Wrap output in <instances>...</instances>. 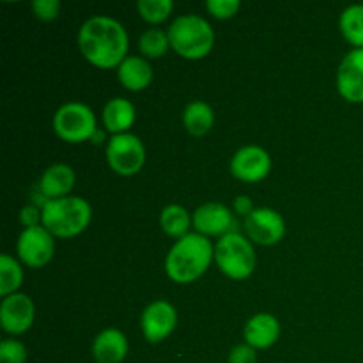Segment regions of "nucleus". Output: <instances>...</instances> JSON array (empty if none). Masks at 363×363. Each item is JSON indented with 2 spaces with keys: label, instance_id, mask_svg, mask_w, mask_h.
I'll return each instance as SVG.
<instances>
[{
  "label": "nucleus",
  "instance_id": "nucleus-1",
  "mask_svg": "<svg viewBox=\"0 0 363 363\" xmlns=\"http://www.w3.org/2000/svg\"><path fill=\"white\" fill-rule=\"evenodd\" d=\"M77 41L82 57L98 69H117L130 50V35L124 25L105 14L85 20L78 28Z\"/></svg>",
  "mask_w": 363,
  "mask_h": 363
},
{
  "label": "nucleus",
  "instance_id": "nucleus-2",
  "mask_svg": "<svg viewBox=\"0 0 363 363\" xmlns=\"http://www.w3.org/2000/svg\"><path fill=\"white\" fill-rule=\"evenodd\" d=\"M213 261L215 247L211 240L197 233H190L170 247L163 268L174 284L186 286L204 277Z\"/></svg>",
  "mask_w": 363,
  "mask_h": 363
},
{
  "label": "nucleus",
  "instance_id": "nucleus-3",
  "mask_svg": "<svg viewBox=\"0 0 363 363\" xmlns=\"http://www.w3.org/2000/svg\"><path fill=\"white\" fill-rule=\"evenodd\" d=\"M43 227L55 236V240H69L80 236L92 222V208L84 197H69L46 201L41 206Z\"/></svg>",
  "mask_w": 363,
  "mask_h": 363
},
{
  "label": "nucleus",
  "instance_id": "nucleus-4",
  "mask_svg": "<svg viewBox=\"0 0 363 363\" xmlns=\"http://www.w3.org/2000/svg\"><path fill=\"white\" fill-rule=\"evenodd\" d=\"M170 48L184 60H202L215 48V30L199 14L177 16L169 27Z\"/></svg>",
  "mask_w": 363,
  "mask_h": 363
},
{
  "label": "nucleus",
  "instance_id": "nucleus-5",
  "mask_svg": "<svg viewBox=\"0 0 363 363\" xmlns=\"http://www.w3.org/2000/svg\"><path fill=\"white\" fill-rule=\"evenodd\" d=\"M215 264L230 280H247L257 268L255 247L241 233H229L215 243Z\"/></svg>",
  "mask_w": 363,
  "mask_h": 363
},
{
  "label": "nucleus",
  "instance_id": "nucleus-6",
  "mask_svg": "<svg viewBox=\"0 0 363 363\" xmlns=\"http://www.w3.org/2000/svg\"><path fill=\"white\" fill-rule=\"evenodd\" d=\"M52 128L60 140L67 144L91 142L92 135L98 130V119L94 110L82 101L64 103L53 113Z\"/></svg>",
  "mask_w": 363,
  "mask_h": 363
},
{
  "label": "nucleus",
  "instance_id": "nucleus-7",
  "mask_svg": "<svg viewBox=\"0 0 363 363\" xmlns=\"http://www.w3.org/2000/svg\"><path fill=\"white\" fill-rule=\"evenodd\" d=\"M105 158L110 170L121 177L137 176L145 165V145L135 133L113 135L105 147Z\"/></svg>",
  "mask_w": 363,
  "mask_h": 363
},
{
  "label": "nucleus",
  "instance_id": "nucleus-8",
  "mask_svg": "<svg viewBox=\"0 0 363 363\" xmlns=\"http://www.w3.org/2000/svg\"><path fill=\"white\" fill-rule=\"evenodd\" d=\"M16 255L18 261L28 268H43L55 255V236L43 225L23 229L16 241Z\"/></svg>",
  "mask_w": 363,
  "mask_h": 363
},
{
  "label": "nucleus",
  "instance_id": "nucleus-9",
  "mask_svg": "<svg viewBox=\"0 0 363 363\" xmlns=\"http://www.w3.org/2000/svg\"><path fill=\"white\" fill-rule=\"evenodd\" d=\"M245 236L259 247H275L286 236V220L272 208H255L243 220Z\"/></svg>",
  "mask_w": 363,
  "mask_h": 363
},
{
  "label": "nucleus",
  "instance_id": "nucleus-10",
  "mask_svg": "<svg viewBox=\"0 0 363 363\" xmlns=\"http://www.w3.org/2000/svg\"><path fill=\"white\" fill-rule=\"evenodd\" d=\"M272 156L261 145H245L230 158V174L241 183H261L272 172Z\"/></svg>",
  "mask_w": 363,
  "mask_h": 363
},
{
  "label": "nucleus",
  "instance_id": "nucleus-11",
  "mask_svg": "<svg viewBox=\"0 0 363 363\" xmlns=\"http://www.w3.org/2000/svg\"><path fill=\"white\" fill-rule=\"evenodd\" d=\"M177 326V311L170 301L156 300L144 308L140 330L149 344H160L169 339Z\"/></svg>",
  "mask_w": 363,
  "mask_h": 363
},
{
  "label": "nucleus",
  "instance_id": "nucleus-12",
  "mask_svg": "<svg viewBox=\"0 0 363 363\" xmlns=\"http://www.w3.org/2000/svg\"><path fill=\"white\" fill-rule=\"evenodd\" d=\"M35 319L34 301L23 293L2 298L0 303V326L7 335H23L32 328Z\"/></svg>",
  "mask_w": 363,
  "mask_h": 363
},
{
  "label": "nucleus",
  "instance_id": "nucleus-13",
  "mask_svg": "<svg viewBox=\"0 0 363 363\" xmlns=\"http://www.w3.org/2000/svg\"><path fill=\"white\" fill-rule=\"evenodd\" d=\"M337 92L353 105L363 103V48H353L346 53L337 67Z\"/></svg>",
  "mask_w": 363,
  "mask_h": 363
},
{
  "label": "nucleus",
  "instance_id": "nucleus-14",
  "mask_svg": "<svg viewBox=\"0 0 363 363\" xmlns=\"http://www.w3.org/2000/svg\"><path fill=\"white\" fill-rule=\"evenodd\" d=\"M195 233L206 238H223L229 233H238L234 230V213L222 202H206L201 204L194 213Z\"/></svg>",
  "mask_w": 363,
  "mask_h": 363
},
{
  "label": "nucleus",
  "instance_id": "nucleus-15",
  "mask_svg": "<svg viewBox=\"0 0 363 363\" xmlns=\"http://www.w3.org/2000/svg\"><path fill=\"white\" fill-rule=\"evenodd\" d=\"M282 333L280 321L269 312H257L252 315L243 326L245 344L254 347L255 351L269 350L277 344Z\"/></svg>",
  "mask_w": 363,
  "mask_h": 363
},
{
  "label": "nucleus",
  "instance_id": "nucleus-16",
  "mask_svg": "<svg viewBox=\"0 0 363 363\" xmlns=\"http://www.w3.org/2000/svg\"><path fill=\"white\" fill-rule=\"evenodd\" d=\"M91 351L96 363H123L130 351V344L119 328H105L94 337Z\"/></svg>",
  "mask_w": 363,
  "mask_h": 363
},
{
  "label": "nucleus",
  "instance_id": "nucleus-17",
  "mask_svg": "<svg viewBox=\"0 0 363 363\" xmlns=\"http://www.w3.org/2000/svg\"><path fill=\"white\" fill-rule=\"evenodd\" d=\"M74 183H77V174H74L73 167H69L67 163H53L41 174L39 191L45 201L69 197Z\"/></svg>",
  "mask_w": 363,
  "mask_h": 363
},
{
  "label": "nucleus",
  "instance_id": "nucleus-18",
  "mask_svg": "<svg viewBox=\"0 0 363 363\" xmlns=\"http://www.w3.org/2000/svg\"><path fill=\"white\" fill-rule=\"evenodd\" d=\"M135 121H137V110H135V105L130 99L121 98L119 96V98L108 99L106 105L103 106V130H106V133H108L110 137H113V135L130 133Z\"/></svg>",
  "mask_w": 363,
  "mask_h": 363
},
{
  "label": "nucleus",
  "instance_id": "nucleus-19",
  "mask_svg": "<svg viewBox=\"0 0 363 363\" xmlns=\"http://www.w3.org/2000/svg\"><path fill=\"white\" fill-rule=\"evenodd\" d=\"M155 71L151 62L142 55H128L117 67V80L126 91L142 92L152 84Z\"/></svg>",
  "mask_w": 363,
  "mask_h": 363
},
{
  "label": "nucleus",
  "instance_id": "nucleus-20",
  "mask_svg": "<svg viewBox=\"0 0 363 363\" xmlns=\"http://www.w3.org/2000/svg\"><path fill=\"white\" fill-rule=\"evenodd\" d=\"M183 126L191 137H206L215 126V110L202 99L190 101L183 110Z\"/></svg>",
  "mask_w": 363,
  "mask_h": 363
},
{
  "label": "nucleus",
  "instance_id": "nucleus-21",
  "mask_svg": "<svg viewBox=\"0 0 363 363\" xmlns=\"http://www.w3.org/2000/svg\"><path fill=\"white\" fill-rule=\"evenodd\" d=\"M160 227L163 233L174 240H181L186 234H190V229L194 227L190 211L181 204H169L160 213Z\"/></svg>",
  "mask_w": 363,
  "mask_h": 363
},
{
  "label": "nucleus",
  "instance_id": "nucleus-22",
  "mask_svg": "<svg viewBox=\"0 0 363 363\" xmlns=\"http://www.w3.org/2000/svg\"><path fill=\"white\" fill-rule=\"evenodd\" d=\"M339 30L353 48H363V4L347 6L340 13Z\"/></svg>",
  "mask_w": 363,
  "mask_h": 363
},
{
  "label": "nucleus",
  "instance_id": "nucleus-23",
  "mask_svg": "<svg viewBox=\"0 0 363 363\" xmlns=\"http://www.w3.org/2000/svg\"><path fill=\"white\" fill-rule=\"evenodd\" d=\"M169 50V32L162 30V28L158 27L147 28V30L142 32V35L138 38V52H140L142 57L147 60L162 59V57L167 55Z\"/></svg>",
  "mask_w": 363,
  "mask_h": 363
},
{
  "label": "nucleus",
  "instance_id": "nucleus-24",
  "mask_svg": "<svg viewBox=\"0 0 363 363\" xmlns=\"http://www.w3.org/2000/svg\"><path fill=\"white\" fill-rule=\"evenodd\" d=\"M23 284V268L18 259L13 255H0V296L6 298L18 293Z\"/></svg>",
  "mask_w": 363,
  "mask_h": 363
},
{
  "label": "nucleus",
  "instance_id": "nucleus-25",
  "mask_svg": "<svg viewBox=\"0 0 363 363\" xmlns=\"http://www.w3.org/2000/svg\"><path fill=\"white\" fill-rule=\"evenodd\" d=\"M174 11L172 0H138L137 13L145 23L158 27L165 23Z\"/></svg>",
  "mask_w": 363,
  "mask_h": 363
},
{
  "label": "nucleus",
  "instance_id": "nucleus-26",
  "mask_svg": "<svg viewBox=\"0 0 363 363\" xmlns=\"http://www.w3.org/2000/svg\"><path fill=\"white\" fill-rule=\"evenodd\" d=\"M241 9L240 0H208L206 2V11H208L209 16H213L215 20L225 21L233 20Z\"/></svg>",
  "mask_w": 363,
  "mask_h": 363
},
{
  "label": "nucleus",
  "instance_id": "nucleus-27",
  "mask_svg": "<svg viewBox=\"0 0 363 363\" xmlns=\"http://www.w3.org/2000/svg\"><path fill=\"white\" fill-rule=\"evenodd\" d=\"M28 351L23 342L16 339H6L0 342V362L2 363H27Z\"/></svg>",
  "mask_w": 363,
  "mask_h": 363
},
{
  "label": "nucleus",
  "instance_id": "nucleus-28",
  "mask_svg": "<svg viewBox=\"0 0 363 363\" xmlns=\"http://www.w3.org/2000/svg\"><path fill=\"white\" fill-rule=\"evenodd\" d=\"M30 9L39 21L50 23V21L59 18L60 2L59 0H35V2H32Z\"/></svg>",
  "mask_w": 363,
  "mask_h": 363
},
{
  "label": "nucleus",
  "instance_id": "nucleus-29",
  "mask_svg": "<svg viewBox=\"0 0 363 363\" xmlns=\"http://www.w3.org/2000/svg\"><path fill=\"white\" fill-rule=\"evenodd\" d=\"M227 363H257V351L248 344H238L230 350Z\"/></svg>",
  "mask_w": 363,
  "mask_h": 363
},
{
  "label": "nucleus",
  "instance_id": "nucleus-30",
  "mask_svg": "<svg viewBox=\"0 0 363 363\" xmlns=\"http://www.w3.org/2000/svg\"><path fill=\"white\" fill-rule=\"evenodd\" d=\"M20 223L23 229H32V227L43 225V213L41 208L34 204H27L20 209Z\"/></svg>",
  "mask_w": 363,
  "mask_h": 363
},
{
  "label": "nucleus",
  "instance_id": "nucleus-31",
  "mask_svg": "<svg viewBox=\"0 0 363 363\" xmlns=\"http://www.w3.org/2000/svg\"><path fill=\"white\" fill-rule=\"evenodd\" d=\"M255 209L254 201H252L248 195H238L233 202V213L238 216H243V220L247 218L248 215H252Z\"/></svg>",
  "mask_w": 363,
  "mask_h": 363
},
{
  "label": "nucleus",
  "instance_id": "nucleus-32",
  "mask_svg": "<svg viewBox=\"0 0 363 363\" xmlns=\"http://www.w3.org/2000/svg\"><path fill=\"white\" fill-rule=\"evenodd\" d=\"M91 142H92V145H101V144H105V142H108L106 140V130H96V133L92 135V138H91Z\"/></svg>",
  "mask_w": 363,
  "mask_h": 363
}]
</instances>
